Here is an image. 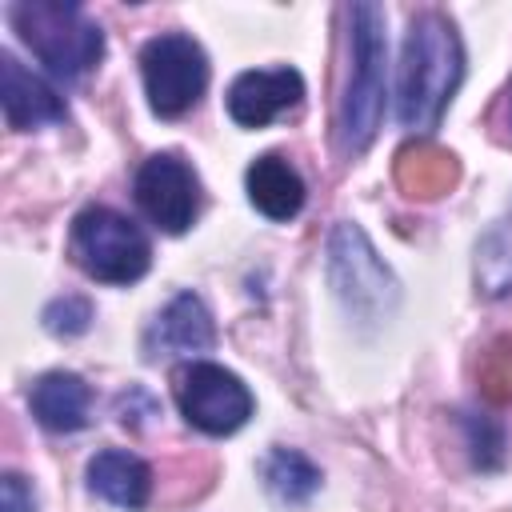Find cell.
<instances>
[{"instance_id": "cell-7", "label": "cell", "mask_w": 512, "mask_h": 512, "mask_svg": "<svg viewBox=\"0 0 512 512\" xmlns=\"http://www.w3.org/2000/svg\"><path fill=\"white\" fill-rule=\"evenodd\" d=\"M172 392H176L180 416L208 436H228L252 416V392L244 388V380L208 360L184 364L172 376Z\"/></svg>"}, {"instance_id": "cell-14", "label": "cell", "mask_w": 512, "mask_h": 512, "mask_svg": "<svg viewBox=\"0 0 512 512\" xmlns=\"http://www.w3.org/2000/svg\"><path fill=\"white\" fill-rule=\"evenodd\" d=\"M244 180H248V200L268 220H292L304 208V180H300V172L288 160L272 156V152L252 160Z\"/></svg>"}, {"instance_id": "cell-8", "label": "cell", "mask_w": 512, "mask_h": 512, "mask_svg": "<svg viewBox=\"0 0 512 512\" xmlns=\"http://www.w3.org/2000/svg\"><path fill=\"white\" fill-rule=\"evenodd\" d=\"M140 212L160 228V232H188L192 220L200 216V180L192 164L176 152H156L136 168L132 180Z\"/></svg>"}, {"instance_id": "cell-1", "label": "cell", "mask_w": 512, "mask_h": 512, "mask_svg": "<svg viewBox=\"0 0 512 512\" xmlns=\"http://www.w3.org/2000/svg\"><path fill=\"white\" fill-rule=\"evenodd\" d=\"M460 80H464V48L456 28L436 12L416 16L400 52V80H396L400 124L408 132L436 128Z\"/></svg>"}, {"instance_id": "cell-19", "label": "cell", "mask_w": 512, "mask_h": 512, "mask_svg": "<svg viewBox=\"0 0 512 512\" xmlns=\"http://www.w3.org/2000/svg\"><path fill=\"white\" fill-rule=\"evenodd\" d=\"M0 512H36V492L20 472H4V480H0Z\"/></svg>"}, {"instance_id": "cell-11", "label": "cell", "mask_w": 512, "mask_h": 512, "mask_svg": "<svg viewBox=\"0 0 512 512\" xmlns=\"http://www.w3.org/2000/svg\"><path fill=\"white\" fill-rule=\"evenodd\" d=\"M0 104H4L8 128H16V132L60 124L68 116L60 92L52 84H44L36 72H28L12 52H0Z\"/></svg>"}, {"instance_id": "cell-3", "label": "cell", "mask_w": 512, "mask_h": 512, "mask_svg": "<svg viewBox=\"0 0 512 512\" xmlns=\"http://www.w3.org/2000/svg\"><path fill=\"white\" fill-rule=\"evenodd\" d=\"M8 20L32 48V56L56 76H84L104 56V32L80 4L24 0L8 8Z\"/></svg>"}, {"instance_id": "cell-18", "label": "cell", "mask_w": 512, "mask_h": 512, "mask_svg": "<svg viewBox=\"0 0 512 512\" xmlns=\"http://www.w3.org/2000/svg\"><path fill=\"white\" fill-rule=\"evenodd\" d=\"M92 320V304L84 296H60L44 308V328L56 336H80Z\"/></svg>"}, {"instance_id": "cell-15", "label": "cell", "mask_w": 512, "mask_h": 512, "mask_svg": "<svg viewBox=\"0 0 512 512\" xmlns=\"http://www.w3.org/2000/svg\"><path fill=\"white\" fill-rule=\"evenodd\" d=\"M456 176H460L456 156L428 144V140H416V144L396 152V180L408 196H420V200L444 196L456 184Z\"/></svg>"}, {"instance_id": "cell-4", "label": "cell", "mask_w": 512, "mask_h": 512, "mask_svg": "<svg viewBox=\"0 0 512 512\" xmlns=\"http://www.w3.org/2000/svg\"><path fill=\"white\" fill-rule=\"evenodd\" d=\"M328 280L348 308V316L364 324H380L396 312L400 284L388 272V264L376 256L372 240L364 236L360 224H336L328 236Z\"/></svg>"}, {"instance_id": "cell-10", "label": "cell", "mask_w": 512, "mask_h": 512, "mask_svg": "<svg viewBox=\"0 0 512 512\" xmlns=\"http://www.w3.org/2000/svg\"><path fill=\"white\" fill-rule=\"evenodd\" d=\"M216 344L212 316L196 292H180L164 304V312L152 320L144 332V352L148 360H176V356H196Z\"/></svg>"}, {"instance_id": "cell-16", "label": "cell", "mask_w": 512, "mask_h": 512, "mask_svg": "<svg viewBox=\"0 0 512 512\" xmlns=\"http://www.w3.org/2000/svg\"><path fill=\"white\" fill-rule=\"evenodd\" d=\"M260 476H264L268 496L280 504H304L320 488V468L304 452H292V448H272L264 456Z\"/></svg>"}, {"instance_id": "cell-17", "label": "cell", "mask_w": 512, "mask_h": 512, "mask_svg": "<svg viewBox=\"0 0 512 512\" xmlns=\"http://www.w3.org/2000/svg\"><path fill=\"white\" fill-rule=\"evenodd\" d=\"M476 276L488 296L512 292V240L504 232H492L476 252Z\"/></svg>"}, {"instance_id": "cell-5", "label": "cell", "mask_w": 512, "mask_h": 512, "mask_svg": "<svg viewBox=\"0 0 512 512\" xmlns=\"http://www.w3.org/2000/svg\"><path fill=\"white\" fill-rule=\"evenodd\" d=\"M68 248H72V260L100 284H132L152 264L148 236L128 216L104 204H92L72 220Z\"/></svg>"}, {"instance_id": "cell-2", "label": "cell", "mask_w": 512, "mask_h": 512, "mask_svg": "<svg viewBox=\"0 0 512 512\" xmlns=\"http://www.w3.org/2000/svg\"><path fill=\"white\" fill-rule=\"evenodd\" d=\"M352 32V68H348V84L340 96V148L348 156L364 152L380 128V112H384V64H388V40H384V12L368 0L352 4L348 12Z\"/></svg>"}, {"instance_id": "cell-12", "label": "cell", "mask_w": 512, "mask_h": 512, "mask_svg": "<svg viewBox=\"0 0 512 512\" xmlns=\"http://www.w3.org/2000/svg\"><path fill=\"white\" fill-rule=\"evenodd\" d=\"M28 404H32V416L48 432H80L88 424L92 388L76 372H48L32 384Z\"/></svg>"}, {"instance_id": "cell-9", "label": "cell", "mask_w": 512, "mask_h": 512, "mask_svg": "<svg viewBox=\"0 0 512 512\" xmlns=\"http://www.w3.org/2000/svg\"><path fill=\"white\" fill-rule=\"evenodd\" d=\"M304 96V80L296 68H256L240 72L228 88V116L244 128H264L280 112L296 108Z\"/></svg>"}, {"instance_id": "cell-13", "label": "cell", "mask_w": 512, "mask_h": 512, "mask_svg": "<svg viewBox=\"0 0 512 512\" xmlns=\"http://www.w3.org/2000/svg\"><path fill=\"white\" fill-rule=\"evenodd\" d=\"M88 488H92L100 500L136 512V508L148 504L152 476H148V464H144L140 456H132V452H124V448H104V452H96L92 464H88Z\"/></svg>"}, {"instance_id": "cell-6", "label": "cell", "mask_w": 512, "mask_h": 512, "mask_svg": "<svg viewBox=\"0 0 512 512\" xmlns=\"http://www.w3.org/2000/svg\"><path fill=\"white\" fill-rule=\"evenodd\" d=\"M140 76L148 108L164 120L184 116L208 88V56L184 32H160L140 48Z\"/></svg>"}]
</instances>
